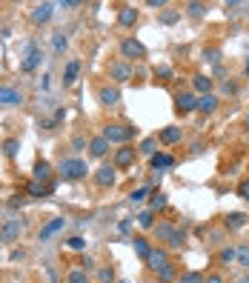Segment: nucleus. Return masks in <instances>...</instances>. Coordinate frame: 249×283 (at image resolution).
Here are the masks:
<instances>
[{
	"label": "nucleus",
	"instance_id": "3",
	"mask_svg": "<svg viewBox=\"0 0 249 283\" xmlns=\"http://www.w3.org/2000/svg\"><path fill=\"white\" fill-rule=\"evenodd\" d=\"M120 55L126 58V63L129 60H143L146 58V46L140 40H135V37H126V40H120Z\"/></svg>",
	"mask_w": 249,
	"mask_h": 283
},
{
	"label": "nucleus",
	"instance_id": "49",
	"mask_svg": "<svg viewBox=\"0 0 249 283\" xmlns=\"http://www.w3.org/2000/svg\"><path fill=\"white\" fill-rule=\"evenodd\" d=\"M63 117H66V109H58V115H55V123H60Z\"/></svg>",
	"mask_w": 249,
	"mask_h": 283
},
{
	"label": "nucleus",
	"instance_id": "34",
	"mask_svg": "<svg viewBox=\"0 0 249 283\" xmlns=\"http://www.w3.org/2000/svg\"><path fill=\"white\" fill-rule=\"evenodd\" d=\"M66 46H69V37L63 35V32L52 35V49H55V52H66Z\"/></svg>",
	"mask_w": 249,
	"mask_h": 283
},
{
	"label": "nucleus",
	"instance_id": "46",
	"mask_svg": "<svg viewBox=\"0 0 249 283\" xmlns=\"http://www.w3.org/2000/svg\"><path fill=\"white\" fill-rule=\"evenodd\" d=\"M72 146H74V149H83V146H86V149H89V140H83V138H74V140H72Z\"/></svg>",
	"mask_w": 249,
	"mask_h": 283
},
{
	"label": "nucleus",
	"instance_id": "23",
	"mask_svg": "<svg viewBox=\"0 0 249 283\" xmlns=\"http://www.w3.org/2000/svg\"><path fill=\"white\" fill-rule=\"evenodd\" d=\"M49 192H52L49 183H37V181H29V183H26V195H29V197H46Z\"/></svg>",
	"mask_w": 249,
	"mask_h": 283
},
{
	"label": "nucleus",
	"instance_id": "40",
	"mask_svg": "<svg viewBox=\"0 0 249 283\" xmlns=\"http://www.w3.org/2000/svg\"><path fill=\"white\" fill-rule=\"evenodd\" d=\"M183 240H186V235H183L181 229H178V232L172 235V240H169V246H172V249H181V246H183Z\"/></svg>",
	"mask_w": 249,
	"mask_h": 283
},
{
	"label": "nucleus",
	"instance_id": "53",
	"mask_svg": "<svg viewBox=\"0 0 249 283\" xmlns=\"http://www.w3.org/2000/svg\"><path fill=\"white\" fill-rule=\"evenodd\" d=\"M117 283H129V280H117Z\"/></svg>",
	"mask_w": 249,
	"mask_h": 283
},
{
	"label": "nucleus",
	"instance_id": "18",
	"mask_svg": "<svg viewBox=\"0 0 249 283\" xmlns=\"http://www.w3.org/2000/svg\"><path fill=\"white\" fill-rule=\"evenodd\" d=\"M49 177H52V163H49V160H37L35 169H32V181L49 183Z\"/></svg>",
	"mask_w": 249,
	"mask_h": 283
},
{
	"label": "nucleus",
	"instance_id": "17",
	"mask_svg": "<svg viewBox=\"0 0 249 283\" xmlns=\"http://www.w3.org/2000/svg\"><path fill=\"white\" fill-rule=\"evenodd\" d=\"M0 103H3V106H20L23 94L12 86H0Z\"/></svg>",
	"mask_w": 249,
	"mask_h": 283
},
{
	"label": "nucleus",
	"instance_id": "22",
	"mask_svg": "<svg viewBox=\"0 0 249 283\" xmlns=\"http://www.w3.org/2000/svg\"><path fill=\"white\" fill-rule=\"evenodd\" d=\"M223 223H227V229H232V232H235V229H243V226L249 223V218L243 215V212H229L227 218H223Z\"/></svg>",
	"mask_w": 249,
	"mask_h": 283
},
{
	"label": "nucleus",
	"instance_id": "43",
	"mask_svg": "<svg viewBox=\"0 0 249 283\" xmlns=\"http://www.w3.org/2000/svg\"><path fill=\"white\" fill-rule=\"evenodd\" d=\"M109 280H115V272L112 269H101V283H109Z\"/></svg>",
	"mask_w": 249,
	"mask_h": 283
},
{
	"label": "nucleus",
	"instance_id": "47",
	"mask_svg": "<svg viewBox=\"0 0 249 283\" xmlns=\"http://www.w3.org/2000/svg\"><path fill=\"white\" fill-rule=\"evenodd\" d=\"M158 74H161V78H172V69H169V66H161V69H158Z\"/></svg>",
	"mask_w": 249,
	"mask_h": 283
},
{
	"label": "nucleus",
	"instance_id": "31",
	"mask_svg": "<svg viewBox=\"0 0 249 283\" xmlns=\"http://www.w3.org/2000/svg\"><path fill=\"white\" fill-rule=\"evenodd\" d=\"M138 152H140V155H146V158H152V155L158 152V138H146V140H140Z\"/></svg>",
	"mask_w": 249,
	"mask_h": 283
},
{
	"label": "nucleus",
	"instance_id": "38",
	"mask_svg": "<svg viewBox=\"0 0 249 283\" xmlns=\"http://www.w3.org/2000/svg\"><path fill=\"white\" fill-rule=\"evenodd\" d=\"M186 12H189L192 17H204L206 15V6H204V3H186Z\"/></svg>",
	"mask_w": 249,
	"mask_h": 283
},
{
	"label": "nucleus",
	"instance_id": "13",
	"mask_svg": "<svg viewBox=\"0 0 249 283\" xmlns=\"http://www.w3.org/2000/svg\"><path fill=\"white\" fill-rule=\"evenodd\" d=\"M181 138H183V129H181V126H166V129H161V135H158V143L175 146V143H181Z\"/></svg>",
	"mask_w": 249,
	"mask_h": 283
},
{
	"label": "nucleus",
	"instance_id": "15",
	"mask_svg": "<svg viewBox=\"0 0 249 283\" xmlns=\"http://www.w3.org/2000/svg\"><path fill=\"white\" fill-rule=\"evenodd\" d=\"M149 166H152L155 172H163V169L175 166V158H172V155H166V152H155L152 158H149Z\"/></svg>",
	"mask_w": 249,
	"mask_h": 283
},
{
	"label": "nucleus",
	"instance_id": "1",
	"mask_svg": "<svg viewBox=\"0 0 249 283\" xmlns=\"http://www.w3.org/2000/svg\"><path fill=\"white\" fill-rule=\"evenodd\" d=\"M103 138L109 140V143L126 146L129 140L135 138V126L132 123H106V126H103Z\"/></svg>",
	"mask_w": 249,
	"mask_h": 283
},
{
	"label": "nucleus",
	"instance_id": "25",
	"mask_svg": "<svg viewBox=\"0 0 249 283\" xmlns=\"http://www.w3.org/2000/svg\"><path fill=\"white\" fill-rule=\"evenodd\" d=\"M78 72H81V63H78V60H69L66 69H63V83H66V86H72L74 80H78Z\"/></svg>",
	"mask_w": 249,
	"mask_h": 283
},
{
	"label": "nucleus",
	"instance_id": "5",
	"mask_svg": "<svg viewBox=\"0 0 249 283\" xmlns=\"http://www.w3.org/2000/svg\"><path fill=\"white\" fill-rule=\"evenodd\" d=\"M166 263H172V258H169V252H166L163 246L152 249V252H149V258H146V266H149V272H155V275H158V272H161V269L166 266Z\"/></svg>",
	"mask_w": 249,
	"mask_h": 283
},
{
	"label": "nucleus",
	"instance_id": "45",
	"mask_svg": "<svg viewBox=\"0 0 249 283\" xmlns=\"http://www.w3.org/2000/svg\"><path fill=\"white\" fill-rule=\"evenodd\" d=\"M60 6H63V9H78V6H81V0H63Z\"/></svg>",
	"mask_w": 249,
	"mask_h": 283
},
{
	"label": "nucleus",
	"instance_id": "19",
	"mask_svg": "<svg viewBox=\"0 0 249 283\" xmlns=\"http://www.w3.org/2000/svg\"><path fill=\"white\" fill-rule=\"evenodd\" d=\"M117 23H120L123 29H132L135 23H138V9H135V6H123L120 12H117Z\"/></svg>",
	"mask_w": 249,
	"mask_h": 283
},
{
	"label": "nucleus",
	"instance_id": "6",
	"mask_svg": "<svg viewBox=\"0 0 249 283\" xmlns=\"http://www.w3.org/2000/svg\"><path fill=\"white\" fill-rule=\"evenodd\" d=\"M115 181H117V169H115V163H103V166L95 172V183H97V186H103V189L115 186Z\"/></svg>",
	"mask_w": 249,
	"mask_h": 283
},
{
	"label": "nucleus",
	"instance_id": "37",
	"mask_svg": "<svg viewBox=\"0 0 249 283\" xmlns=\"http://www.w3.org/2000/svg\"><path fill=\"white\" fill-rule=\"evenodd\" d=\"M66 246H69V249H74V252H83V249H86V240H83L81 235H74V238H69V240H66Z\"/></svg>",
	"mask_w": 249,
	"mask_h": 283
},
{
	"label": "nucleus",
	"instance_id": "14",
	"mask_svg": "<svg viewBox=\"0 0 249 283\" xmlns=\"http://www.w3.org/2000/svg\"><path fill=\"white\" fill-rule=\"evenodd\" d=\"M109 140L103 138V135H97V138H92L89 140V155H92V158H106V155H109Z\"/></svg>",
	"mask_w": 249,
	"mask_h": 283
},
{
	"label": "nucleus",
	"instance_id": "2",
	"mask_svg": "<svg viewBox=\"0 0 249 283\" xmlns=\"http://www.w3.org/2000/svg\"><path fill=\"white\" fill-rule=\"evenodd\" d=\"M58 172L63 181H81V177H86L89 166H86V160H81V158H63Z\"/></svg>",
	"mask_w": 249,
	"mask_h": 283
},
{
	"label": "nucleus",
	"instance_id": "33",
	"mask_svg": "<svg viewBox=\"0 0 249 283\" xmlns=\"http://www.w3.org/2000/svg\"><path fill=\"white\" fill-rule=\"evenodd\" d=\"M66 283H89V272L86 269H72L66 275Z\"/></svg>",
	"mask_w": 249,
	"mask_h": 283
},
{
	"label": "nucleus",
	"instance_id": "20",
	"mask_svg": "<svg viewBox=\"0 0 249 283\" xmlns=\"http://www.w3.org/2000/svg\"><path fill=\"white\" fill-rule=\"evenodd\" d=\"M218 106H220L218 94H201L198 97V112H204V115H212Z\"/></svg>",
	"mask_w": 249,
	"mask_h": 283
},
{
	"label": "nucleus",
	"instance_id": "32",
	"mask_svg": "<svg viewBox=\"0 0 249 283\" xmlns=\"http://www.w3.org/2000/svg\"><path fill=\"white\" fill-rule=\"evenodd\" d=\"M138 226L140 229H155V212L152 209H143L138 215Z\"/></svg>",
	"mask_w": 249,
	"mask_h": 283
},
{
	"label": "nucleus",
	"instance_id": "24",
	"mask_svg": "<svg viewBox=\"0 0 249 283\" xmlns=\"http://www.w3.org/2000/svg\"><path fill=\"white\" fill-rule=\"evenodd\" d=\"M175 232H178V229L172 223H158V226H155V238L161 240V243H166V246H169V240H172V235H175Z\"/></svg>",
	"mask_w": 249,
	"mask_h": 283
},
{
	"label": "nucleus",
	"instance_id": "36",
	"mask_svg": "<svg viewBox=\"0 0 249 283\" xmlns=\"http://www.w3.org/2000/svg\"><path fill=\"white\" fill-rule=\"evenodd\" d=\"M146 195H152L149 186H140V189H135L132 195H129V200H132V203H140V200H146Z\"/></svg>",
	"mask_w": 249,
	"mask_h": 283
},
{
	"label": "nucleus",
	"instance_id": "9",
	"mask_svg": "<svg viewBox=\"0 0 249 283\" xmlns=\"http://www.w3.org/2000/svg\"><path fill=\"white\" fill-rule=\"evenodd\" d=\"M175 109L181 112V115H189V112L198 109V97H195L192 92H181V94H175Z\"/></svg>",
	"mask_w": 249,
	"mask_h": 283
},
{
	"label": "nucleus",
	"instance_id": "16",
	"mask_svg": "<svg viewBox=\"0 0 249 283\" xmlns=\"http://www.w3.org/2000/svg\"><path fill=\"white\" fill-rule=\"evenodd\" d=\"M63 226H66V218H52L46 226H40V232H37V238H40V240H49L52 235H58L60 229H63Z\"/></svg>",
	"mask_w": 249,
	"mask_h": 283
},
{
	"label": "nucleus",
	"instance_id": "51",
	"mask_svg": "<svg viewBox=\"0 0 249 283\" xmlns=\"http://www.w3.org/2000/svg\"><path fill=\"white\" fill-rule=\"evenodd\" d=\"M246 126H249V112H246Z\"/></svg>",
	"mask_w": 249,
	"mask_h": 283
},
{
	"label": "nucleus",
	"instance_id": "27",
	"mask_svg": "<svg viewBox=\"0 0 249 283\" xmlns=\"http://www.w3.org/2000/svg\"><path fill=\"white\" fill-rule=\"evenodd\" d=\"M0 149H3L6 158H17V152H20V140H17V138H6L3 143H0Z\"/></svg>",
	"mask_w": 249,
	"mask_h": 283
},
{
	"label": "nucleus",
	"instance_id": "8",
	"mask_svg": "<svg viewBox=\"0 0 249 283\" xmlns=\"http://www.w3.org/2000/svg\"><path fill=\"white\" fill-rule=\"evenodd\" d=\"M109 78L115 83H126V80L132 78V66L126 63V60H115V63H109Z\"/></svg>",
	"mask_w": 249,
	"mask_h": 283
},
{
	"label": "nucleus",
	"instance_id": "10",
	"mask_svg": "<svg viewBox=\"0 0 249 283\" xmlns=\"http://www.w3.org/2000/svg\"><path fill=\"white\" fill-rule=\"evenodd\" d=\"M20 232H23L20 220H9V223H3V229H0V240H3V243H17V240H20Z\"/></svg>",
	"mask_w": 249,
	"mask_h": 283
},
{
	"label": "nucleus",
	"instance_id": "4",
	"mask_svg": "<svg viewBox=\"0 0 249 283\" xmlns=\"http://www.w3.org/2000/svg\"><path fill=\"white\" fill-rule=\"evenodd\" d=\"M135 158H138V149L135 146H120V149H115V158H112V163H115V169H129L135 163Z\"/></svg>",
	"mask_w": 249,
	"mask_h": 283
},
{
	"label": "nucleus",
	"instance_id": "39",
	"mask_svg": "<svg viewBox=\"0 0 249 283\" xmlns=\"http://www.w3.org/2000/svg\"><path fill=\"white\" fill-rule=\"evenodd\" d=\"M204 60H206V63H218V60H220V52L215 49V46H209V49H204Z\"/></svg>",
	"mask_w": 249,
	"mask_h": 283
},
{
	"label": "nucleus",
	"instance_id": "44",
	"mask_svg": "<svg viewBox=\"0 0 249 283\" xmlns=\"http://www.w3.org/2000/svg\"><path fill=\"white\" fill-rule=\"evenodd\" d=\"M204 283H227V280H223V275H218V272H215V275H206Z\"/></svg>",
	"mask_w": 249,
	"mask_h": 283
},
{
	"label": "nucleus",
	"instance_id": "11",
	"mask_svg": "<svg viewBox=\"0 0 249 283\" xmlns=\"http://www.w3.org/2000/svg\"><path fill=\"white\" fill-rule=\"evenodd\" d=\"M52 15H55V3H37L35 9H32V23H37V26H43V23L52 20Z\"/></svg>",
	"mask_w": 249,
	"mask_h": 283
},
{
	"label": "nucleus",
	"instance_id": "28",
	"mask_svg": "<svg viewBox=\"0 0 249 283\" xmlns=\"http://www.w3.org/2000/svg\"><path fill=\"white\" fill-rule=\"evenodd\" d=\"M158 280L161 283H172V280H178V266L175 263H166V266L158 272Z\"/></svg>",
	"mask_w": 249,
	"mask_h": 283
},
{
	"label": "nucleus",
	"instance_id": "26",
	"mask_svg": "<svg viewBox=\"0 0 249 283\" xmlns=\"http://www.w3.org/2000/svg\"><path fill=\"white\" fill-rule=\"evenodd\" d=\"M132 246H135V254H138L140 261H146L149 252H152V246H149L146 238H132Z\"/></svg>",
	"mask_w": 249,
	"mask_h": 283
},
{
	"label": "nucleus",
	"instance_id": "30",
	"mask_svg": "<svg viewBox=\"0 0 249 283\" xmlns=\"http://www.w3.org/2000/svg\"><path fill=\"white\" fill-rule=\"evenodd\" d=\"M166 203H169V197L163 195V192H152V200H149V209H152V212L166 209Z\"/></svg>",
	"mask_w": 249,
	"mask_h": 283
},
{
	"label": "nucleus",
	"instance_id": "12",
	"mask_svg": "<svg viewBox=\"0 0 249 283\" xmlns=\"http://www.w3.org/2000/svg\"><path fill=\"white\" fill-rule=\"evenodd\" d=\"M97 100H101L103 106H117V103H120V92H117V86L106 83V86L97 89Z\"/></svg>",
	"mask_w": 249,
	"mask_h": 283
},
{
	"label": "nucleus",
	"instance_id": "29",
	"mask_svg": "<svg viewBox=\"0 0 249 283\" xmlns=\"http://www.w3.org/2000/svg\"><path fill=\"white\" fill-rule=\"evenodd\" d=\"M235 263L243 269H249V246L246 243H241V246H235Z\"/></svg>",
	"mask_w": 249,
	"mask_h": 283
},
{
	"label": "nucleus",
	"instance_id": "48",
	"mask_svg": "<svg viewBox=\"0 0 249 283\" xmlns=\"http://www.w3.org/2000/svg\"><path fill=\"white\" fill-rule=\"evenodd\" d=\"M149 6H152V9H163V6H166V0H149Z\"/></svg>",
	"mask_w": 249,
	"mask_h": 283
},
{
	"label": "nucleus",
	"instance_id": "7",
	"mask_svg": "<svg viewBox=\"0 0 249 283\" xmlns=\"http://www.w3.org/2000/svg\"><path fill=\"white\" fill-rule=\"evenodd\" d=\"M40 60H43V52L37 49L35 43H29V49H26V58L20 60V72H35L37 66H40Z\"/></svg>",
	"mask_w": 249,
	"mask_h": 283
},
{
	"label": "nucleus",
	"instance_id": "21",
	"mask_svg": "<svg viewBox=\"0 0 249 283\" xmlns=\"http://www.w3.org/2000/svg\"><path fill=\"white\" fill-rule=\"evenodd\" d=\"M192 89L198 94H212V78L209 74H195L192 78Z\"/></svg>",
	"mask_w": 249,
	"mask_h": 283
},
{
	"label": "nucleus",
	"instance_id": "50",
	"mask_svg": "<svg viewBox=\"0 0 249 283\" xmlns=\"http://www.w3.org/2000/svg\"><path fill=\"white\" fill-rule=\"evenodd\" d=\"M246 78H249V58H246Z\"/></svg>",
	"mask_w": 249,
	"mask_h": 283
},
{
	"label": "nucleus",
	"instance_id": "41",
	"mask_svg": "<svg viewBox=\"0 0 249 283\" xmlns=\"http://www.w3.org/2000/svg\"><path fill=\"white\" fill-rule=\"evenodd\" d=\"M232 261H235V249L227 246L223 252H220V263H232Z\"/></svg>",
	"mask_w": 249,
	"mask_h": 283
},
{
	"label": "nucleus",
	"instance_id": "35",
	"mask_svg": "<svg viewBox=\"0 0 249 283\" xmlns=\"http://www.w3.org/2000/svg\"><path fill=\"white\" fill-rule=\"evenodd\" d=\"M175 283H204V275L201 272H183V275H178Z\"/></svg>",
	"mask_w": 249,
	"mask_h": 283
},
{
	"label": "nucleus",
	"instance_id": "52",
	"mask_svg": "<svg viewBox=\"0 0 249 283\" xmlns=\"http://www.w3.org/2000/svg\"><path fill=\"white\" fill-rule=\"evenodd\" d=\"M243 283H249V277H243Z\"/></svg>",
	"mask_w": 249,
	"mask_h": 283
},
{
	"label": "nucleus",
	"instance_id": "42",
	"mask_svg": "<svg viewBox=\"0 0 249 283\" xmlns=\"http://www.w3.org/2000/svg\"><path fill=\"white\" fill-rule=\"evenodd\" d=\"M238 195H241L243 200H249V181H241V186H238Z\"/></svg>",
	"mask_w": 249,
	"mask_h": 283
}]
</instances>
